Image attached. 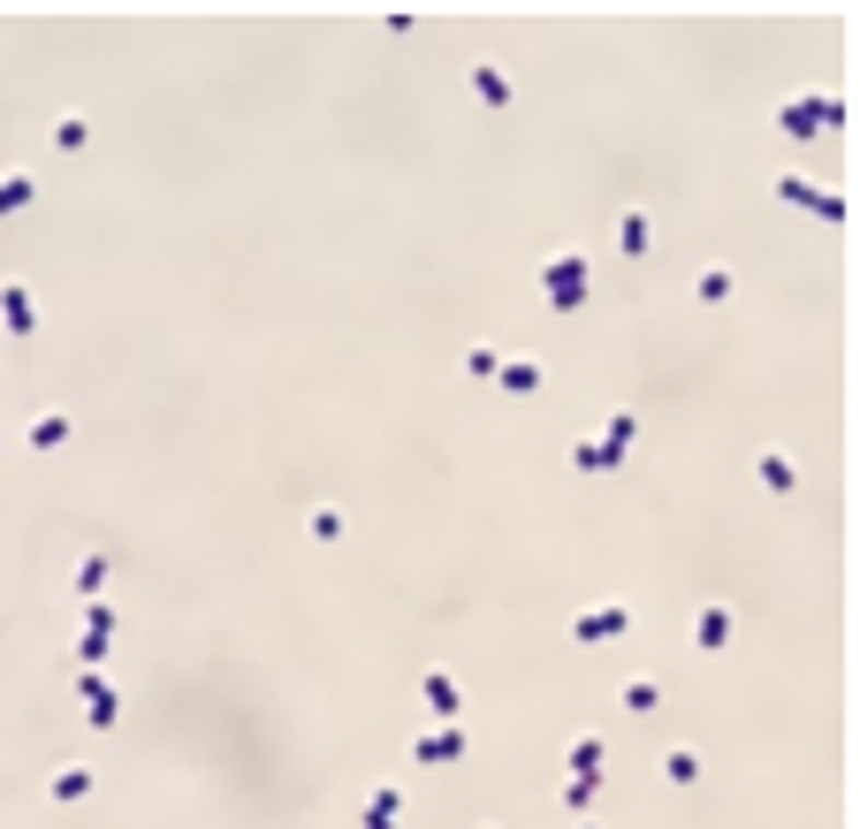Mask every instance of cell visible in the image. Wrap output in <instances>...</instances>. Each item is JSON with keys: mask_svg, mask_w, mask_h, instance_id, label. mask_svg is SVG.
I'll use <instances>...</instances> for the list:
<instances>
[{"mask_svg": "<svg viewBox=\"0 0 860 829\" xmlns=\"http://www.w3.org/2000/svg\"><path fill=\"white\" fill-rule=\"evenodd\" d=\"M617 632H632V609H625V602H609V609H586V617L571 624V640H586V647H594V640H617Z\"/></svg>", "mask_w": 860, "mask_h": 829, "instance_id": "cell-8", "label": "cell"}, {"mask_svg": "<svg viewBox=\"0 0 860 829\" xmlns=\"http://www.w3.org/2000/svg\"><path fill=\"white\" fill-rule=\"evenodd\" d=\"M419 700H427L434 715H457V708H465V692H457L450 669H427V677H419Z\"/></svg>", "mask_w": 860, "mask_h": 829, "instance_id": "cell-10", "label": "cell"}, {"mask_svg": "<svg viewBox=\"0 0 860 829\" xmlns=\"http://www.w3.org/2000/svg\"><path fill=\"white\" fill-rule=\"evenodd\" d=\"M77 594H84V602L107 594V556H84V563H77Z\"/></svg>", "mask_w": 860, "mask_h": 829, "instance_id": "cell-18", "label": "cell"}, {"mask_svg": "<svg viewBox=\"0 0 860 829\" xmlns=\"http://www.w3.org/2000/svg\"><path fill=\"white\" fill-rule=\"evenodd\" d=\"M846 122H853V107L838 92H800V100L777 107V130L785 138H823V130H846Z\"/></svg>", "mask_w": 860, "mask_h": 829, "instance_id": "cell-1", "label": "cell"}, {"mask_svg": "<svg viewBox=\"0 0 860 829\" xmlns=\"http://www.w3.org/2000/svg\"><path fill=\"white\" fill-rule=\"evenodd\" d=\"M625 708H663V692H655L648 677H632V685H625Z\"/></svg>", "mask_w": 860, "mask_h": 829, "instance_id": "cell-27", "label": "cell"}, {"mask_svg": "<svg viewBox=\"0 0 860 829\" xmlns=\"http://www.w3.org/2000/svg\"><path fill=\"white\" fill-rule=\"evenodd\" d=\"M496 381H503L511 396H533V388H541V365H533V358H503V373H496Z\"/></svg>", "mask_w": 860, "mask_h": 829, "instance_id": "cell-13", "label": "cell"}, {"mask_svg": "<svg viewBox=\"0 0 860 829\" xmlns=\"http://www.w3.org/2000/svg\"><path fill=\"white\" fill-rule=\"evenodd\" d=\"M541 290H548V305H556V313H579V305H586V290H594V267H586L579 252H556V259L541 267Z\"/></svg>", "mask_w": 860, "mask_h": 829, "instance_id": "cell-2", "label": "cell"}, {"mask_svg": "<svg viewBox=\"0 0 860 829\" xmlns=\"http://www.w3.org/2000/svg\"><path fill=\"white\" fill-rule=\"evenodd\" d=\"M358 829H396V815H381V807H365V815H358Z\"/></svg>", "mask_w": 860, "mask_h": 829, "instance_id": "cell-29", "label": "cell"}, {"mask_svg": "<svg viewBox=\"0 0 860 829\" xmlns=\"http://www.w3.org/2000/svg\"><path fill=\"white\" fill-rule=\"evenodd\" d=\"M107 647H115V609H107V594H100V602H84V640H77V663L100 669V663H107Z\"/></svg>", "mask_w": 860, "mask_h": 829, "instance_id": "cell-3", "label": "cell"}, {"mask_svg": "<svg viewBox=\"0 0 860 829\" xmlns=\"http://www.w3.org/2000/svg\"><path fill=\"white\" fill-rule=\"evenodd\" d=\"M31 198H38V183H31L23 167H15V175H0V213H23Z\"/></svg>", "mask_w": 860, "mask_h": 829, "instance_id": "cell-16", "label": "cell"}, {"mask_svg": "<svg viewBox=\"0 0 860 829\" xmlns=\"http://www.w3.org/2000/svg\"><path fill=\"white\" fill-rule=\"evenodd\" d=\"M313 540H344V510H313Z\"/></svg>", "mask_w": 860, "mask_h": 829, "instance_id": "cell-26", "label": "cell"}, {"mask_svg": "<svg viewBox=\"0 0 860 829\" xmlns=\"http://www.w3.org/2000/svg\"><path fill=\"white\" fill-rule=\"evenodd\" d=\"M23 442H31V449H61V442H69V419H61V411H38Z\"/></svg>", "mask_w": 860, "mask_h": 829, "instance_id": "cell-12", "label": "cell"}, {"mask_svg": "<svg viewBox=\"0 0 860 829\" xmlns=\"http://www.w3.org/2000/svg\"><path fill=\"white\" fill-rule=\"evenodd\" d=\"M84 792H92V769H54V799L61 807H77Z\"/></svg>", "mask_w": 860, "mask_h": 829, "instance_id": "cell-20", "label": "cell"}, {"mask_svg": "<svg viewBox=\"0 0 860 829\" xmlns=\"http://www.w3.org/2000/svg\"><path fill=\"white\" fill-rule=\"evenodd\" d=\"M754 465H762V488H792V480H800V465H792L785 449H762Z\"/></svg>", "mask_w": 860, "mask_h": 829, "instance_id": "cell-15", "label": "cell"}, {"mask_svg": "<svg viewBox=\"0 0 860 829\" xmlns=\"http://www.w3.org/2000/svg\"><path fill=\"white\" fill-rule=\"evenodd\" d=\"M693 647H700V655H723V647H731V609H723V602H700V617H693Z\"/></svg>", "mask_w": 860, "mask_h": 829, "instance_id": "cell-9", "label": "cell"}, {"mask_svg": "<svg viewBox=\"0 0 860 829\" xmlns=\"http://www.w3.org/2000/svg\"><path fill=\"white\" fill-rule=\"evenodd\" d=\"M632 434H640V419H632V411H617V419H609V434H602V442H609V449H617V457H625V449H632Z\"/></svg>", "mask_w": 860, "mask_h": 829, "instance_id": "cell-25", "label": "cell"}, {"mask_svg": "<svg viewBox=\"0 0 860 829\" xmlns=\"http://www.w3.org/2000/svg\"><path fill=\"white\" fill-rule=\"evenodd\" d=\"M693 290H700V305H723V297H731V267H700Z\"/></svg>", "mask_w": 860, "mask_h": 829, "instance_id": "cell-21", "label": "cell"}, {"mask_svg": "<svg viewBox=\"0 0 860 829\" xmlns=\"http://www.w3.org/2000/svg\"><path fill=\"white\" fill-rule=\"evenodd\" d=\"M77 692H84V715H92V731H107V723L123 715V692H115L100 669H77Z\"/></svg>", "mask_w": 860, "mask_h": 829, "instance_id": "cell-5", "label": "cell"}, {"mask_svg": "<svg viewBox=\"0 0 860 829\" xmlns=\"http://www.w3.org/2000/svg\"><path fill=\"white\" fill-rule=\"evenodd\" d=\"M571 777H602V738H571Z\"/></svg>", "mask_w": 860, "mask_h": 829, "instance_id": "cell-19", "label": "cell"}, {"mask_svg": "<svg viewBox=\"0 0 860 829\" xmlns=\"http://www.w3.org/2000/svg\"><path fill=\"white\" fill-rule=\"evenodd\" d=\"M571 465H579V472H617L625 457H617L609 442H579V449H571Z\"/></svg>", "mask_w": 860, "mask_h": 829, "instance_id": "cell-14", "label": "cell"}, {"mask_svg": "<svg viewBox=\"0 0 860 829\" xmlns=\"http://www.w3.org/2000/svg\"><path fill=\"white\" fill-rule=\"evenodd\" d=\"M663 777H671V784H693V777H700V754H686V746L663 754Z\"/></svg>", "mask_w": 860, "mask_h": 829, "instance_id": "cell-23", "label": "cell"}, {"mask_svg": "<svg viewBox=\"0 0 860 829\" xmlns=\"http://www.w3.org/2000/svg\"><path fill=\"white\" fill-rule=\"evenodd\" d=\"M473 92H480V107H511V77L496 61H473Z\"/></svg>", "mask_w": 860, "mask_h": 829, "instance_id": "cell-11", "label": "cell"}, {"mask_svg": "<svg viewBox=\"0 0 860 829\" xmlns=\"http://www.w3.org/2000/svg\"><path fill=\"white\" fill-rule=\"evenodd\" d=\"M594 784H602V777H571V784H563V807H586V799H594Z\"/></svg>", "mask_w": 860, "mask_h": 829, "instance_id": "cell-28", "label": "cell"}, {"mask_svg": "<svg viewBox=\"0 0 860 829\" xmlns=\"http://www.w3.org/2000/svg\"><path fill=\"white\" fill-rule=\"evenodd\" d=\"M0 328L15 335V342H31V335H38V305H31V290H23V282H0Z\"/></svg>", "mask_w": 860, "mask_h": 829, "instance_id": "cell-6", "label": "cell"}, {"mask_svg": "<svg viewBox=\"0 0 860 829\" xmlns=\"http://www.w3.org/2000/svg\"><path fill=\"white\" fill-rule=\"evenodd\" d=\"M586 829H594V822H586Z\"/></svg>", "mask_w": 860, "mask_h": 829, "instance_id": "cell-30", "label": "cell"}, {"mask_svg": "<svg viewBox=\"0 0 860 829\" xmlns=\"http://www.w3.org/2000/svg\"><path fill=\"white\" fill-rule=\"evenodd\" d=\"M465 373H473V381H496V373H503V350H496V342H473V350H465Z\"/></svg>", "mask_w": 860, "mask_h": 829, "instance_id": "cell-17", "label": "cell"}, {"mask_svg": "<svg viewBox=\"0 0 860 829\" xmlns=\"http://www.w3.org/2000/svg\"><path fill=\"white\" fill-rule=\"evenodd\" d=\"M617 244L640 259V252H648V213H625V221H617Z\"/></svg>", "mask_w": 860, "mask_h": 829, "instance_id": "cell-22", "label": "cell"}, {"mask_svg": "<svg viewBox=\"0 0 860 829\" xmlns=\"http://www.w3.org/2000/svg\"><path fill=\"white\" fill-rule=\"evenodd\" d=\"M411 761H419V769L465 761V731H457V723H450V731H419V738H411Z\"/></svg>", "mask_w": 860, "mask_h": 829, "instance_id": "cell-7", "label": "cell"}, {"mask_svg": "<svg viewBox=\"0 0 860 829\" xmlns=\"http://www.w3.org/2000/svg\"><path fill=\"white\" fill-rule=\"evenodd\" d=\"M84 138H92V130H84V115H61V122H54V145H61V153H77Z\"/></svg>", "mask_w": 860, "mask_h": 829, "instance_id": "cell-24", "label": "cell"}, {"mask_svg": "<svg viewBox=\"0 0 860 829\" xmlns=\"http://www.w3.org/2000/svg\"><path fill=\"white\" fill-rule=\"evenodd\" d=\"M777 198H785V206H807V213H823V221H846V198L815 190L807 175H777Z\"/></svg>", "mask_w": 860, "mask_h": 829, "instance_id": "cell-4", "label": "cell"}]
</instances>
